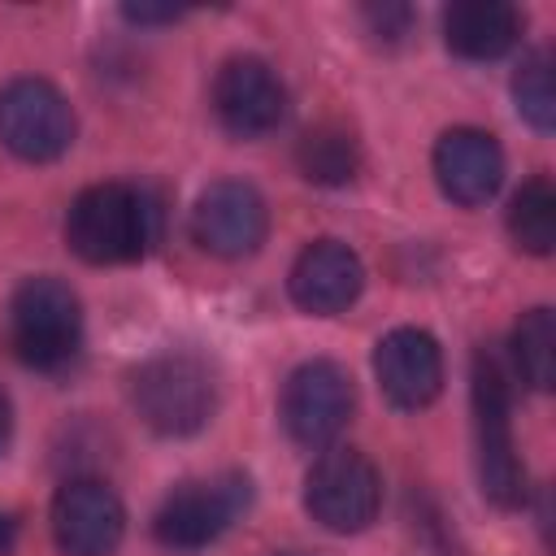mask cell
Instances as JSON below:
<instances>
[{
  "instance_id": "obj_1",
  "label": "cell",
  "mask_w": 556,
  "mask_h": 556,
  "mask_svg": "<svg viewBox=\"0 0 556 556\" xmlns=\"http://www.w3.org/2000/svg\"><path fill=\"white\" fill-rule=\"evenodd\" d=\"M4 334L22 365L43 374L65 369L83 348V304L74 287L52 274L26 278L9 300Z\"/></svg>"
},
{
  "instance_id": "obj_2",
  "label": "cell",
  "mask_w": 556,
  "mask_h": 556,
  "mask_svg": "<svg viewBox=\"0 0 556 556\" xmlns=\"http://www.w3.org/2000/svg\"><path fill=\"white\" fill-rule=\"evenodd\" d=\"M130 404L148 430L165 439H187L213 421L217 382L204 361L187 352H165L130 369Z\"/></svg>"
},
{
  "instance_id": "obj_3",
  "label": "cell",
  "mask_w": 556,
  "mask_h": 556,
  "mask_svg": "<svg viewBox=\"0 0 556 556\" xmlns=\"http://www.w3.org/2000/svg\"><path fill=\"white\" fill-rule=\"evenodd\" d=\"M148 200L126 182H96L87 187L65 217V243L87 265H126L148 252L152 226Z\"/></svg>"
},
{
  "instance_id": "obj_4",
  "label": "cell",
  "mask_w": 556,
  "mask_h": 556,
  "mask_svg": "<svg viewBox=\"0 0 556 556\" xmlns=\"http://www.w3.org/2000/svg\"><path fill=\"white\" fill-rule=\"evenodd\" d=\"M473 443H478V482L482 495L500 508H517L526 500V469L513 447V404L508 382L495 356H473Z\"/></svg>"
},
{
  "instance_id": "obj_5",
  "label": "cell",
  "mask_w": 556,
  "mask_h": 556,
  "mask_svg": "<svg viewBox=\"0 0 556 556\" xmlns=\"http://www.w3.org/2000/svg\"><path fill=\"white\" fill-rule=\"evenodd\" d=\"M248 504H252V482L243 473L182 482L161 500L152 517V534L165 552H200L217 543L248 513Z\"/></svg>"
},
{
  "instance_id": "obj_6",
  "label": "cell",
  "mask_w": 556,
  "mask_h": 556,
  "mask_svg": "<svg viewBox=\"0 0 556 556\" xmlns=\"http://www.w3.org/2000/svg\"><path fill=\"white\" fill-rule=\"evenodd\" d=\"M382 478L356 447H330L304 473V508L334 534H356L378 517Z\"/></svg>"
},
{
  "instance_id": "obj_7",
  "label": "cell",
  "mask_w": 556,
  "mask_h": 556,
  "mask_svg": "<svg viewBox=\"0 0 556 556\" xmlns=\"http://www.w3.org/2000/svg\"><path fill=\"white\" fill-rule=\"evenodd\" d=\"M74 109L48 78H13L0 87V143L22 161H56L74 143Z\"/></svg>"
},
{
  "instance_id": "obj_8",
  "label": "cell",
  "mask_w": 556,
  "mask_h": 556,
  "mask_svg": "<svg viewBox=\"0 0 556 556\" xmlns=\"http://www.w3.org/2000/svg\"><path fill=\"white\" fill-rule=\"evenodd\" d=\"M356 404L352 378L343 365L334 361H304L300 369H291L287 387H282V426L300 447H326L339 439V430L348 426Z\"/></svg>"
},
{
  "instance_id": "obj_9",
  "label": "cell",
  "mask_w": 556,
  "mask_h": 556,
  "mask_svg": "<svg viewBox=\"0 0 556 556\" xmlns=\"http://www.w3.org/2000/svg\"><path fill=\"white\" fill-rule=\"evenodd\" d=\"M191 235L204 252H213L222 261H239L265 243L269 208L252 182L222 178V182L200 191V200L191 208Z\"/></svg>"
},
{
  "instance_id": "obj_10",
  "label": "cell",
  "mask_w": 556,
  "mask_h": 556,
  "mask_svg": "<svg viewBox=\"0 0 556 556\" xmlns=\"http://www.w3.org/2000/svg\"><path fill=\"white\" fill-rule=\"evenodd\" d=\"M213 113L226 135L261 139L287 113V87L261 56H230L213 78Z\"/></svg>"
},
{
  "instance_id": "obj_11",
  "label": "cell",
  "mask_w": 556,
  "mask_h": 556,
  "mask_svg": "<svg viewBox=\"0 0 556 556\" xmlns=\"http://www.w3.org/2000/svg\"><path fill=\"white\" fill-rule=\"evenodd\" d=\"M126 534L122 500L96 478H70L52 500V539L65 556H109Z\"/></svg>"
},
{
  "instance_id": "obj_12",
  "label": "cell",
  "mask_w": 556,
  "mask_h": 556,
  "mask_svg": "<svg viewBox=\"0 0 556 556\" xmlns=\"http://www.w3.org/2000/svg\"><path fill=\"white\" fill-rule=\"evenodd\" d=\"M374 378H378V391L387 395L391 408L417 413L443 391V352L426 330L400 326V330L378 339Z\"/></svg>"
},
{
  "instance_id": "obj_13",
  "label": "cell",
  "mask_w": 556,
  "mask_h": 556,
  "mask_svg": "<svg viewBox=\"0 0 556 556\" xmlns=\"http://www.w3.org/2000/svg\"><path fill=\"white\" fill-rule=\"evenodd\" d=\"M361 287H365V265L339 239L308 243L295 256L291 278H287V291H291L295 308H304L313 317H334V313L352 308L356 295H361Z\"/></svg>"
},
{
  "instance_id": "obj_14",
  "label": "cell",
  "mask_w": 556,
  "mask_h": 556,
  "mask_svg": "<svg viewBox=\"0 0 556 556\" xmlns=\"http://www.w3.org/2000/svg\"><path fill=\"white\" fill-rule=\"evenodd\" d=\"M434 178L447 200L473 208L486 204L504 182V152L495 135L478 126H452L434 143Z\"/></svg>"
},
{
  "instance_id": "obj_15",
  "label": "cell",
  "mask_w": 556,
  "mask_h": 556,
  "mask_svg": "<svg viewBox=\"0 0 556 556\" xmlns=\"http://www.w3.org/2000/svg\"><path fill=\"white\" fill-rule=\"evenodd\" d=\"M521 39V13L500 0H460L443 9V43L465 61H495Z\"/></svg>"
},
{
  "instance_id": "obj_16",
  "label": "cell",
  "mask_w": 556,
  "mask_h": 556,
  "mask_svg": "<svg viewBox=\"0 0 556 556\" xmlns=\"http://www.w3.org/2000/svg\"><path fill=\"white\" fill-rule=\"evenodd\" d=\"M295 165L317 187H343V182H352V174L361 165V152H356V139L343 126H313L295 143Z\"/></svg>"
},
{
  "instance_id": "obj_17",
  "label": "cell",
  "mask_w": 556,
  "mask_h": 556,
  "mask_svg": "<svg viewBox=\"0 0 556 556\" xmlns=\"http://www.w3.org/2000/svg\"><path fill=\"white\" fill-rule=\"evenodd\" d=\"M508 235H513L517 252H530V256L552 252V243H556V191L547 178L521 182V191L508 204Z\"/></svg>"
},
{
  "instance_id": "obj_18",
  "label": "cell",
  "mask_w": 556,
  "mask_h": 556,
  "mask_svg": "<svg viewBox=\"0 0 556 556\" xmlns=\"http://www.w3.org/2000/svg\"><path fill=\"white\" fill-rule=\"evenodd\" d=\"M513 365L526 387L552 391V382H556V317H552V308L539 304V308L521 313V321L513 330Z\"/></svg>"
},
{
  "instance_id": "obj_19",
  "label": "cell",
  "mask_w": 556,
  "mask_h": 556,
  "mask_svg": "<svg viewBox=\"0 0 556 556\" xmlns=\"http://www.w3.org/2000/svg\"><path fill=\"white\" fill-rule=\"evenodd\" d=\"M513 100H517V113L539 135H547L556 126V87H552V56L547 52H530L517 65V74H513Z\"/></svg>"
},
{
  "instance_id": "obj_20",
  "label": "cell",
  "mask_w": 556,
  "mask_h": 556,
  "mask_svg": "<svg viewBox=\"0 0 556 556\" xmlns=\"http://www.w3.org/2000/svg\"><path fill=\"white\" fill-rule=\"evenodd\" d=\"M361 17H365L369 35L382 39V43H400L413 30V9L408 4H369V9H361Z\"/></svg>"
},
{
  "instance_id": "obj_21",
  "label": "cell",
  "mask_w": 556,
  "mask_h": 556,
  "mask_svg": "<svg viewBox=\"0 0 556 556\" xmlns=\"http://www.w3.org/2000/svg\"><path fill=\"white\" fill-rule=\"evenodd\" d=\"M122 17L135 22V26H169V22L182 17V9H169V4H165V9H152V4H126Z\"/></svg>"
},
{
  "instance_id": "obj_22",
  "label": "cell",
  "mask_w": 556,
  "mask_h": 556,
  "mask_svg": "<svg viewBox=\"0 0 556 556\" xmlns=\"http://www.w3.org/2000/svg\"><path fill=\"white\" fill-rule=\"evenodd\" d=\"M9 430H13V417H9V400H4V391H0V452L9 447Z\"/></svg>"
},
{
  "instance_id": "obj_23",
  "label": "cell",
  "mask_w": 556,
  "mask_h": 556,
  "mask_svg": "<svg viewBox=\"0 0 556 556\" xmlns=\"http://www.w3.org/2000/svg\"><path fill=\"white\" fill-rule=\"evenodd\" d=\"M9 543H13V526L9 517H0V552H9Z\"/></svg>"
},
{
  "instance_id": "obj_24",
  "label": "cell",
  "mask_w": 556,
  "mask_h": 556,
  "mask_svg": "<svg viewBox=\"0 0 556 556\" xmlns=\"http://www.w3.org/2000/svg\"><path fill=\"white\" fill-rule=\"evenodd\" d=\"M282 556H300V552H282Z\"/></svg>"
}]
</instances>
